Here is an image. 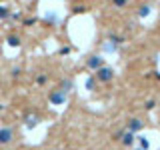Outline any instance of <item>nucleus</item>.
I'll return each mask as SVG.
<instances>
[{
  "label": "nucleus",
  "instance_id": "obj_1",
  "mask_svg": "<svg viewBox=\"0 0 160 150\" xmlns=\"http://www.w3.org/2000/svg\"><path fill=\"white\" fill-rule=\"evenodd\" d=\"M112 78V68H100L98 70V80H110Z\"/></svg>",
  "mask_w": 160,
  "mask_h": 150
},
{
  "label": "nucleus",
  "instance_id": "obj_2",
  "mask_svg": "<svg viewBox=\"0 0 160 150\" xmlns=\"http://www.w3.org/2000/svg\"><path fill=\"white\" fill-rule=\"evenodd\" d=\"M100 64H102V58H100V56H92V58L88 60V66H90V68H98Z\"/></svg>",
  "mask_w": 160,
  "mask_h": 150
},
{
  "label": "nucleus",
  "instance_id": "obj_3",
  "mask_svg": "<svg viewBox=\"0 0 160 150\" xmlns=\"http://www.w3.org/2000/svg\"><path fill=\"white\" fill-rule=\"evenodd\" d=\"M10 136H12V132H10V130H2V132H0V142H8Z\"/></svg>",
  "mask_w": 160,
  "mask_h": 150
},
{
  "label": "nucleus",
  "instance_id": "obj_4",
  "mask_svg": "<svg viewBox=\"0 0 160 150\" xmlns=\"http://www.w3.org/2000/svg\"><path fill=\"white\" fill-rule=\"evenodd\" d=\"M148 12H150V6H142L140 8V12H138V16L140 18H144V16H148Z\"/></svg>",
  "mask_w": 160,
  "mask_h": 150
},
{
  "label": "nucleus",
  "instance_id": "obj_5",
  "mask_svg": "<svg viewBox=\"0 0 160 150\" xmlns=\"http://www.w3.org/2000/svg\"><path fill=\"white\" fill-rule=\"evenodd\" d=\"M8 42H10V46H18V44H20L18 38H14V36H12V38H8Z\"/></svg>",
  "mask_w": 160,
  "mask_h": 150
},
{
  "label": "nucleus",
  "instance_id": "obj_6",
  "mask_svg": "<svg viewBox=\"0 0 160 150\" xmlns=\"http://www.w3.org/2000/svg\"><path fill=\"white\" fill-rule=\"evenodd\" d=\"M114 4H116V6H124V4H126V0H114Z\"/></svg>",
  "mask_w": 160,
  "mask_h": 150
},
{
  "label": "nucleus",
  "instance_id": "obj_7",
  "mask_svg": "<svg viewBox=\"0 0 160 150\" xmlns=\"http://www.w3.org/2000/svg\"><path fill=\"white\" fill-rule=\"evenodd\" d=\"M142 124H140V120H132V128H140Z\"/></svg>",
  "mask_w": 160,
  "mask_h": 150
},
{
  "label": "nucleus",
  "instance_id": "obj_8",
  "mask_svg": "<svg viewBox=\"0 0 160 150\" xmlns=\"http://www.w3.org/2000/svg\"><path fill=\"white\" fill-rule=\"evenodd\" d=\"M6 14H8V12H6V8H0V16H6Z\"/></svg>",
  "mask_w": 160,
  "mask_h": 150
}]
</instances>
